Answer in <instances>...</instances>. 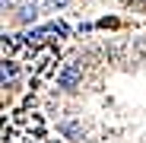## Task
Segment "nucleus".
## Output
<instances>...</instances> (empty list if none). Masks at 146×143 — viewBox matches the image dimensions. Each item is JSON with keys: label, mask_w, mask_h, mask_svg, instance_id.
Segmentation results:
<instances>
[{"label": "nucleus", "mask_w": 146, "mask_h": 143, "mask_svg": "<svg viewBox=\"0 0 146 143\" xmlns=\"http://www.w3.org/2000/svg\"><path fill=\"white\" fill-rule=\"evenodd\" d=\"M130 10H146V0H130Z\"/></svg>", "instance_id": "1"}]
</instances>
